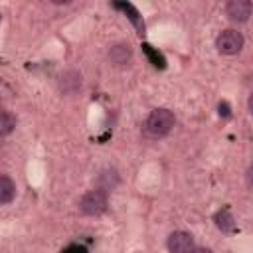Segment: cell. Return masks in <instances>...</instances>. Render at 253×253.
I'll list each match as a JSON object with an SVG mask.
<instances>
[{"instance_id":"cell-16","label":"cell","mask_w":253,"mask_h":253,"mask_svg":"<svg viewBox=\"0 0 253 253\" xmlns=\"http://www.w3.org/2000/svg\"><path fill=\"white\" fill-rule=\"evenodd\" d=\"M0 18H2V16H0Z\"/></svg>"},{"instance_id":"cell-6","label":"cell","mask_w":253,"mask_h":253,"mask_svg":"<svg viewBox=\"0 0 253 253\" xmlns=\"http://www.w3.org/2000/svg\"><path fill=\"white\" fill-rule=\"evenodd\" d=\"M81 87V75L77 73V71H65L63 75H61V79H59V89L63 91V93H75L77 89Z\"/></svg>"},{"instance_id":"cell-10","label":"cell","mask_w":253,"mask_h":253,"mask_svg":"<svg viewBox=\"0 0 253 253\" xmlns=\"http://www.w3.org/2000/svg\"><path fill=\"white\" fill-rule=\"evenodd\" d=\"M14 128H16V117L10 111H2L0 109V138L8 136Z\"/></svg>"},{"instance_id":"cell-7","label":"cell","mask_w":253,"mask_h":253,"mask_svg":"<svg viewBox=\"0 0 253 253\" xmlns=\"http://www.w3.org/2000/svg\"><path fill=\"white\" fill-rule=\"evenodd\" d=\"M109 57H111V61H113V63H117V65H125V63H128V61H130L132 51H130L128 43H117V45H113V47H111Z\"/></svg>"},{"instance_id":"cell-13","label":"cell","mask_w":253,"mask_h":253,"mask_svg":"<svg viewBox=\"0 0 253 253\" xmlns=\"http://www.w3.org/2000/svg\"><path fill=\"white\" fill-rule=\"evenodd\" d=\"M63 253H87V249L83 245H69L63 249Z\"/></svg>"},{"instance_id":"cell-1","label":"cell","mask_w":253,"mask_h":253,"mask_svg":"<svg viewBox=\"0 0 253 253\" xmlns=\"http://www.w3.org/2000/svg\"><path fill=\"white\" fill-rule=\"evenodd\" d=\"M176 125V117L170 109H154L146 119V130L152 136H166Z\"/></svg>"},{"instance_id":"cell-8","label":"cell","mask_w":253,"mask_h":253,"mask_svg":"<svg viewBox=\"0 0 253 253\" xmlns=\"http://www.w3.org/2000/svg\"><path fill=\"white\" fill-rule=\"evenodd\" d=\"M16 196V184L10 176L0 174V204H10Z\"/></svg>"},{"instance_id":"cell-2","label":"cell","mask_w":253,"mask_h":253,"mask_svg":"<svg viewBox=\"0 0 253 253\" xmlns=\"http://www.w3.org/2000/svg\"><path fill=\"white\" fill-rule=\"evenodd\" d=\"M107 204H109V194L101 188H95L81 198L79 210L85 215H101L107 210Z\"/></svg>"},{"instance_id":"cell-5","label":"cell","mask_w":253,"mask_h":253,"mask_svg":"<svg viewBox=\"0 0 253 253\" xmlns=\"http://www.w3.org/2000/svg\"><path fill=\"white\" fill-rule=\"evenodd\" d=\"M251 10H253V4L249 0H229L225 4V14L231 22H247L249 16H251Z\"/></svg>"},{"instance_id":"cell-12","label":"cell","mask_w":253,"mask_h":253,"mask_svg":"<svg viewBox=\"0 0 253 253\" xmlns=\"http://www.w3.org/2000/svg\"><path fill=\"white\" fill-rule=\"evenodd\" d=\"M142 49L146 51V55H148V59L152 61V65H154V67H164V57H162L158 51H154V49H152V45L144 43V45H142Z\"/></svg>"},{"instance_id":"cell-9","label":"cell","mask_w":253,"mask_h":253,"mask_svg":"<svg viewBox=\"0 0 253 253\" xmlns=\"http://www.w3.org/2000/svg\"><path fill=\"white\" fill-rule=\"evenodd\" d=\"M215 225H217V229H221V231H225V233H229V231H233V227H235V217L231 215V211H229V208H223V210H219L217 213H215Z\"/></svg>"},{"instance_id":"cell-14","label":"cell","mask_w":253,"mask_h":253,"mask_svg":"<svg viewBox=\"0 0 253 253\" xmlns=\"http://www.w3.org/2000/svg\"><path fill=\"white\" fill-rule=\"evenodd\" d=\"M219 115H223V117H229V115H231L227 103H219Z\"/></svg>"},{"instance_id":"cell-3","label":"cell","mask_w":253,"mask_h":253,"mask_svg":"<svg viewBox=\"0 0 253 253\" xmlns=\"http://www.w3.org/2000/svg\"><path fill=\"white\" fill-rule=\"evenodd\" d=\"M243 43H245V40H243L241 32L231 30V28L229 30H223L215 38V47L223 55H235V53H239L243 49Z\"/></svg>"},{"instance_id":"cell-15","label":"cell","mask_w":253,"mask_h":253,"mask_svg":"<svg viewBox=\"0 0 253 253\" xmlns=\"http://www.w3.org/2000/svg\"><path fill=\"white\" fill-rule=\"evenodd\" d=\"M192 253H211V249H206V247H194Z\"/></svg>"},{"instance_id":"cell-4","label":"cell","mask_w":253,"mask_h":253,"mask_svg":"<svg viewBox=\"0 0 253 253\" xmlns=\"http://www.w3.org/2000/svg\"><path fill=\"white\" fill-rule=\"evenodd\" d=\"M166 247L170 253H192L196 245H194V237L188 231H174L168 235Z\"/></svg>"},{"instance_id":"cell-11","label":"cell","mask_w":253,"mask_h":253,"mask_svg":"<svg viewBox=\"0 0 253 253\" xmlns=\"http://www.w3.org/2000/svg\"><path fill=\"white\" fill-rule=\"evenodd\" d=\"M117 8H123L125 12H128V18L132 20V24L142 32L144 30V22L140 20V14H138V10L134 8V6H130V4H117Z\"/></svg>"}]
</instances>
